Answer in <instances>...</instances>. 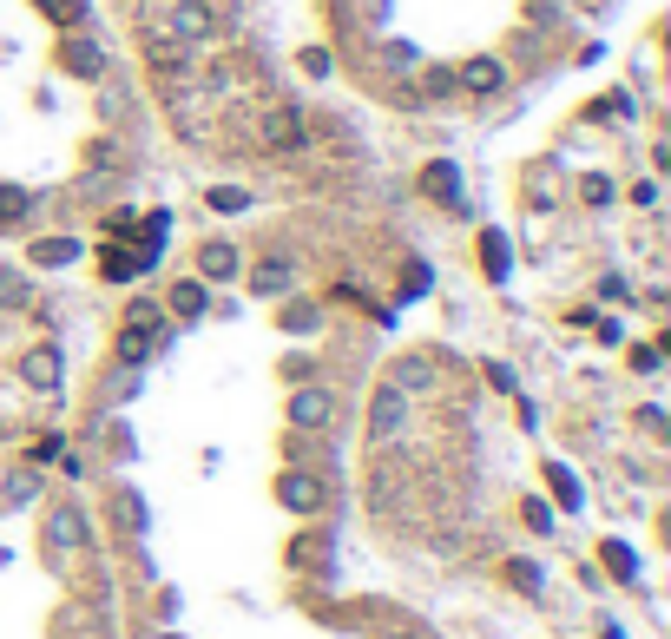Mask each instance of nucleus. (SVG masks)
<instances>
[{"label":"nucleus","mask_w":671,"mask_h":639,"mask_svg":"<svg viewBox=\"0 0 671 639\" xmlns=\"http://www.w3.org/2000/svg\"><path fill=\"white\" fill-rule=\"evenodd\" d=\"M73 257H79L73 238H40L33 244V264H73Z\"/></svg>","instance_id":"18"},{"label":"nucleus","mask_w":671,"mask_h":639,"mask_svg":"<svg viewBox=\"0 0 671 639\" xmlns=\"http://www.w3.org/2000/svg\"><path fill=\"white\" fill-rule=\"evenodd\" d=\"M257 139H264V152H297V145H303V112L297 106L257 112Z\"/></svg>","instance_id":"2"},{"label":"nucleus","mask_w":671,"mask_h":639,"mask_svg":"<svg viewBox=\"0 0 671 639\" xmlns=\"http://www.w3.org/2000/svg\"><path fill=\"white\" fill-rule=\"evenodd\" d=\"M60 60L73 66V73H86V80L106 73V47H99V40H60Z\"/></svg>","instance_id":"10"},{"label":"nucleus","mask_w":671,"mask_h":639,"mask_svg":"<svg viewBox=\"0 0 671 639\" xmlns=\"http://www.w3.org/2000/svg\"><path fill=\"white\" fill-rule=\"evenodd\" d=\"M500 80H507V66H500V60H468V66H461V80H454V86H468V93H500Z\"/></svg>","instance_id":"11"},{"label":"nucleus","mask_w":671,"mask_h":639,"mask_svg":"<svg viewBox=\"0 0 671 639\" xmlns=\"http://www.w3.org/2000/svg\"><path fill=\"white\" fill-rule=\"evenodd\" d=\"M422 192L441 198V205H461V178H454V165H428V172H422Z\"/></svg>","instance_id":"12"},{"label":"nucleus","mask_w":671,"mask_h":639,"mask_svg":"<svg viewBox=\"0 0 671 639\" xmlns=\"http://www.w3.org/2000/svg\"><path fill=\"white\" fill-rule=\"evenodd\" d=\"M145 264H152L145 251H119V244H106V277H112V284H125V277H139Z\"/></svg>","instance_id":"15"},{"label":"nucleus","mask_w":671,"mask_h":639,"mask_svg":"<svg viewBox=\"0 0 671 639\" xmlns=\"http://www.w3.org/2000/svg\"><path fill=\"white\" fill-rule=\"evenodd\" d=\"M329 416H336V402H329V389L303 383L297 396H290V422H297V429H329Z\"/></svg>","instance_id":"4"},{"label":"nucleus","mask_w":671,"mask_h":639,"mask_svg":"<svg viewBox=\"0 0 671 639\" xmlns=\"http://www.w3.org/2000/svg\"><path fill=\"white\" fill-rule=\"evenodd\" d=\"M139 47L152 53L158 66H165V60H185V40L172 33V20H139Z\"/></svg>","instance_id":"6"},{"label":"nucleus","mask_w":671,"mask_h":639,"mask_svg":"<svg viewBox=\"0 0 671 639\" xmlns=\"http://www.w3.org/2000/svg\"><path fill=\"white\" fill-rule=\"evenodd\" d=\"M33 488H40V481H33L27 468H20V475H7V501H14V508H20V501H33Z\"/></svg>","instance_id":"26"},{"label":"nucleus","mask_w":671,"mask_h":639,"mask_svg":"<svg viewBox=\"0 0 671 639\" xmlns=\"http://www.w3.org/2000/svg\"><path fill=\"white\" fill-rule=\"evenodd\" d=\"M172 310H178V317H204V284H178L172 290Z\"/></svg>","instance_id":"20"},{"label":"nucleus","mask_w":671,"mask_h":639,"mask_svg":"<svg viewBox=\"0 0 671 639\" xmlns=\"http://www.w3.org/2000/svg\"><path fill=\"white\" fill-rule=\"evenodd\" d=\"M514 580L533 593V587H540V567H533V560H514Z\"/></svg>","instance_id":"30"},{"label":"nucleus","mask_w":671,"mask_h":639,"mask_svg":"<svg viewBox=\"0 0 671 639\" xmlns=\"http://www.w3.org/2000/svg\"><path fill=\"white\" fill-rule=\"evenodd\" d=\"M606 567H612V574H632V567H639V560H632V547L606 541Z\"/></svg>","instance_id":"27"},{"label":"nucleus","mask_w":671,"mask_h":639,"mask_svg":"<svg viewBox=\"0 0 671 639\" xmlns=\"http://www.w3.org/2000/svg\"><path fill=\"white\" fill-rule=\"evenodd\" d=\"M283 330H290V336L316 330V304H290V310H283Z\"/></svg>","instance_id":"22"},{"label":"nucleus","mask_w":671,"mask_h":639,"mask_svg":"<svg viewBox=\"0 0 671 639\" xmlns=\"http://www.w3.org/2000/svg\"><path fill=\"white\" fill-rule=\"evenodd\" d=\"M250 290H264V297H277V290H290V264H283V257H264V264L250 271Z\"/></svg>","instance_id":"14"},{"label":"nucleus","mask_w":671,"mask_h":639,"mask_svg":"<svg viewBox=\"0 0 671 639\" xmlns=\"http://www.w3.org/2000/svg\"><path fill=\"white\" fill-rule=\"evenodd\" d=\"M553 495H560V501H566V508H579V481H573V475H566V468H553Z\"/></svg>","instance_id":"28"},{"label":"nucleus","mask_w":671,"mask_h":639,"mask_svg":"<svg viewBox=\"0 0 671 639\" xmlns=\"http://www.w3.org/2000/svg\"><path fill=\"white\" fill-rule=\"evenodd\" d=\"M277 501L290 514H310V508H323V481H316V475H283L277 481Z\"/></svg>","instance_id":"7"},{"label":"nucleus","mask_w":671,"mask_h":639,"mask_svg":"<svg viewBox=\"0 0 671 639\" xmlns=\"http://www.w3.org/2000/svg\"><path fill=\"white\" fill-rule=\"evenodd\" d=\"M20 376H27V389H60V350L53 343H40V350H27V363H20Z\"/></svg>","instance_id":"9"},{"label":"nucleus","mask_w":671,"mask_h":639,"mask_svg":"<svg viewBox=\"0 0 671 639\" xmlns=\"http://www.w3.org/2000/svg\"><path fill=\"white\" fill-rule=\"evenodd\" d=\"M152 639H172V633H152Z\"/></svg>","instance_id":"31"},{"label":"nucleus","mask_w":671,"mask_h":639,"mask_svg":"<svg viewBox=\"0 0 671 639\" xmlns=\"http://www.w3.org/2000/svg\"><path fill=\"white\" fill-rule=\"evenodd\" d=\"M33 211V192H20V185H0V231H7V224H20Z\"/></svg>","instance_id":"16"},{"label":"nucleus","mask_w":671,"mask_h":639,"mask_svg":"<svg viewBox=\"0 0 671 639\" xmlns=\"http://www.w3.org/2000/svg\"><path fill=\"white\" fill-rule=\"evenodd\" d=\"M27 304H33L27 277H20V271H0V310H27Z\"/></svg>","instance_id":"17"},{"label":"nucleus","mask_w":671,"mask_h":639,"mask_svg":"<svg viewBox=\"0 0 671 639\" xmlns=\"http://www.w3.org/2000/svg\"><path fill=\"white\" fill-rule=\"evenodd\" d=\"M40 14H47L53 27H73V20H79V0H40Z\"/></svg>","instance_id":"23"},{"label":"nucleus","mask_w":671,"mask_h":639,"mask_svg":"<svg viewBox=\"0 0 671 639\" xmlns=\"http://www.w3.org/2000/svg\"><path fill=\"white\" fill-rule=\"evenodd\" d=\"M250 205V192H237V185H218L211 192V211H244Z\"/></svg>","instance_id":"24"},{"label":"nucleus","mask_w":671,"mask_h":639,"mask_svg":"<svg viewBox=\"0 0 671 639\" xmlns=\"http://www.w3.org/2000/svg\"><path fill=\"white\" fill-rule=\"evenodd\" d=\"M47 547L53 554H79V547H86V514L79 508H53L47 514Z\"/></svg>","instance_id":"5"},{"label":"nucleus","mask_w":671,"mask_h":639,"mask_svg":"<svg viewBox=\"0 0 671 639\" xmlns=\"http://www.w3.org/2000/svg\"><path fill=\"white\" fill-rule=\"evenodd\" d=\"M112 521H119V528H139V521H145V501L132 495V488H119V495H112Z\"/></svg>","instance_id":"19"},{"label":"nucleus","mask_w":671,"mask_h":639,"mask_svg":"<svg viewBox=\"0 0 671 639\" xmlns=\"http://www.w3.org/2000/svg\"><path fill=\"white\" fill-rule=\"evenodd\" d=\"M579 192H586V205H606V198H612V185H606V178H586Z\"/></svg>","instance_id":"29"},{"label":"nucleus","mask_w":671,"mask_h":639,"mask_svg":"<svg viewBox=\"0 0 671 639\" xmlns=\"http://www.w3.org/2000/svg\"><path fill=\"white\" fill-rule=\"evenodd\" d=\"M165 20H172V33H178V40H204V33L218 27V14H211L204 0H178V7H172Z\"/></svg>","instance_id":"8"},{"label":"nucleus","mask_w":671,"mask_h":639,"mask_svg":"<svg viewBox=\"0 0 671 639\" xmlns=\"http://www.w3.org/2000/svg\"><path fill=\"white\" fill-rule=\"evenodd\" d=\"M198 271L204 277H237V251H231V244H218V238L198 244Z\"/></svg>","instance_id":"13"},{"label":"nucleus","mask_w":671,"mask_h":639,"mask_svg":"<svg viewBox=\"0 0 671 639\" xmlns=\"http://www.w3.org/2000/svg\"><path fill=\"white\" fill-rule=\"evenodd\" d=\"M402 297H428V264H408L402 271Z\"/></svg>","instance_id":"25"},{"label":"nucleus","mask_w":671,"mask_h":639,"mask_svg":"<svg viewBox=\"0 0 671 639\" xmlns=\"http://www.w3.org/2000/svg\"><path fill=\"white\" fill-rule=\"evenodd\" d=\"M158 343H165V317H158V304H132V317H125V330H119V363H145Z\"/></svg>","instance_id":"1"},{"label":"nucleus","mask_w":671,"mask_h":639,"mask_svg":"<svg viewBox=\"0 0 671 639\" xmlns=\"http://www.w3.org/2000/svg\"><path fill=\"white\" fill-rule=\"evenodd\" d=\"M481 257H487V271H494V277H507V238H500V231H487V238H481Z\"/></svg>","instance_id":"21"},{"label":"nucleus","mask_w":671,"mask_h":639,"mask_svg":"<svg viewBox=\"0 0 671 639\" xmlns=\"http://www.w3.org/2000/svg\"><path fill=\"white\" fill-rule=\"evenodd\" d=\"M402 416H408V396H402V389H375V402H369V435H375V442H389V435L395 429H402Z\"/></svg>","instance_id":"3"}]
</instances>
